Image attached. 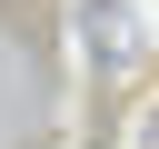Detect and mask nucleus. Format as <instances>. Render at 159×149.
Instances as JSON below:
<instances>
[{
    "label": "nucleus",
    "instance_id": "f257e3e1",
    "mask_svg": "<svg viewBox=\"0 0 159 149\" xmlns=\"http://www.w3.org/2000/svg\"><path fill=\"white\" fill-rule=\"evenodd\" d=\"M80 30H89V60H99V79H109V89H129V79H139V60H149V30H139V10H129V0H89V10H80Z\"/></svg>",
    "mask_w": 159,
    "mask_h": 149
}]
</instances>
